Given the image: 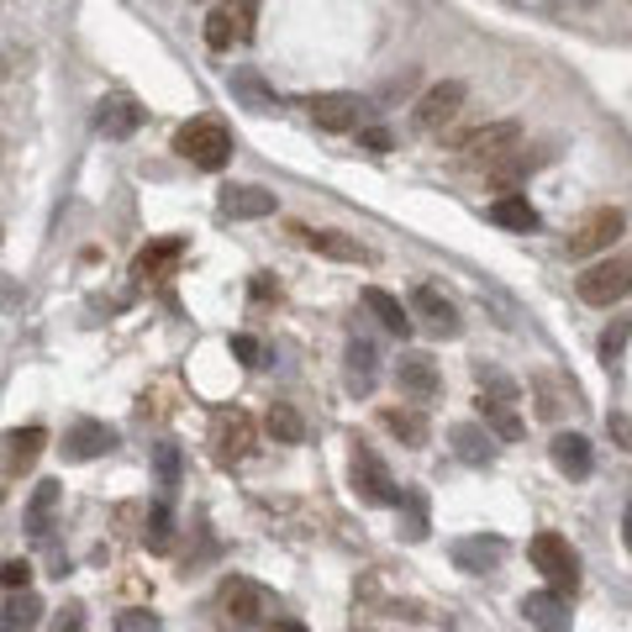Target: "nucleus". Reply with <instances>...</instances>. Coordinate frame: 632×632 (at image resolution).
<instances>
[{
	"label": "nucleus",
	"mask_w": 632,
	"mask_h": 632,
	"mask_svg": "<svg viewBox=\"0 0 632 632\" xmlns=\"http://www.w3.org/2000/svg\"><path fill=\"white\" fill-rule=\"evenodd\" d=\"M632 290V253H601L574 274V296L586 305H617Z\"/></svg>",
	"instance_id": "nucleus-1"
},
{
	"label": "nucleus",
	"mask_w": 632,
	"mask_h": 632,
	"mask_svg": "<svg viewBox=\"0 0 632 632\" xmlns=\"http://www.w3.org/2000/svg\"><path fill=\"white\" fill-rule=\"evenodd\" d=\"M175 153L211 175V169H221V164L232 158V132L221 127L217 116H196V122H185V127L175 132Z\"/></svg>",
	"instance_id": "nucleus-2"
},
{
	"label": "nucleus",
	"mask_w": 632,
	"mask_h": 632,
	"mask_svg": "<svg viewBox=\"0 0 632 632\" xmlns=\"http://www.w3.org/2000/svg\"><path fill=\"white\" fill-rule=\"evenodd\" d=\"M517 148H522V122H485V127H469L454 137V153H464L475 169H496Z\"/></svg>",
	"instance_id": "nucleus-3"
},
{
	"label": "nucleus",
	"mask_w": 632,
	"mask_h": 632,
	"mask_svg": "<svg viewBox=\"0 0 632 632\" xmlns=\"http://www.w3.org/2000/svg\"><path fill=\"white\" fill-rule=\"evenodd\" d=\"M628 232V217L617 211V206H595L574 232H569V259H601L611 253V242Z\"/></svg>",
	"instance_id": "nucleus-4"
},
{
	"label": "nucleus",
	"mask_w": 632,
	"mask_h": 632,
	"mask_svg": "<svg viewBox=\"0 0 632 632\" xmlns=\"http://www.w3.org/2000/svg\"><path fill=\"white\" fill-rule=\"evenodd\" d=\"M349 475H353L359 501H370V506H395V501H401V490H395V480H391V469L380 464V454H374L370 443H353Z\"/></svg>",
	"instance_id": "nucleus-5"
},
{
	"label": "nucleus",
	"mask_w": 632,
	"mask_h": 632,
	"mask_svg": "<svg viewBox=\"0 0 632 632\" xmlns=\"http://www.w3.org/2000/svg\"><path fill=\"white\" fill-rule=\"evenodd\" d=\"M527 553H532V564L548 574V586L553 590L580 586V553L569 548V538H559V532H538V538L527 543Z\"/></svg>",
	"instance_id": "nucleus-6"
},
{
	"label": "nucleus",
	"mask_w": 632,
	"mask_h": 632,
	"mask_svg": "<svg viewBox=\"0 0 632 632\" xmlns=\"http://www.w3.org/2000/svg\"><path fill=\"white\" fill-rule=\"evenodd\" d=\"M464 101H469V90L458 85V80H437V85H427L422 90V101H416V111H412L416 132H443L448 122H458Z\"/></svg>",
	"instance_id": "nucleus-7"
},
{
	"label": "nucleus",
	"mask_w": 632,
	"mask_h": 632,
	"mask_svg": "<svg viewBox=\"0 0 632 632\" xmlns=\"http://www.w3.org/2000/svg\"><path fill=\"white\" fill-rule=\"evenodd\" d=\"M217 607L232 617V622H259L263 611L274 607V595L259 586V580H248V574H227L217 586Z\"/></svg>",
	"instance_id": "nucleus-8"
},
{
	"label": "nucleus",
	"mask_w": 632,
	"mask_h": 632,
	"mask_svg": "<svg viewBox=\"0 0 632 632\" xmlns=\"http://www.w3.org/2000/svg\"><path fill=\"white\" fill-rule=\"evenodd\" d=\"M395 385H401V395H406V401L427 406V401H437V395H443V374H437V364L427 359V353H406V359L395 364Z\"/></svg>",
	"instance_id": "nucleus-9"
},
{
	"label": "nucleus",
	"mask_w": 632,
	"mask_h": 632,
	"mask_svg": "<svg viewBox=\"0 0 632 632\" xmlns=\"http://www.w3.org/2000/svg\"><path fill=\"white\" fill-rule=\"evenodd\" d=\"M412 311L422 317V328L437 332V338H458V328H464V322H458V305L448 301L437 284H416V290H412Z\"/></svg>",
	"instance_id": "nucleus-10"
},
{
	"label": "nucleus",
	"mask_w": 632,
	"mask_h": 632,
	"mask_svg": "<svg viewBox=\"0 0 632 632\" xmlns=\"http://www.w3.org/2000/svg\"><path fill=\"white\" fill-rule=\"evenodd\" d=\"M305 116H311L322 132H353L359 127V95H349V90L311 95V101H305Z\"/></svg>",
	"instance_id": "nucleus-11"
},
{
	"label": "nucleus",
	"mask_w": 632,
	"mask_h": 632,
	"mask_svg": "<svg viewBox=\"0 0 632 632\" xmlns=\"http://www.w3.org/2000/svg\"><path fill=\"white\" fill-rule=\"evenodd\" d=\"M301 242L311 253H322V259H338V263H370V248L353 238V232H338V227H296Z\"/></svg>",
	"instance_id": "nucleus-12"
},
{
	"label": "nucleus",
	"mask_w": 632,
	"mask_h": 632,
	"mask_svg": "<svg viewBox=\"0 0 632 632\" xmlns=\"http://www.w3.org/2000/svg\"><path fill=\"white\" fill-rule=\"evenodd\" d=\"M211 443H217L221 464H242L253 454V422H248V412H221L217 427H211Z\"/></svg>",
	"instance_id": "nucleus-13"
},
{
	"label": "nucleus",
	"mask_w": 632,
	"mask_h": 632,
	"mask_svg": "<svg viewBox=\"0 0 632 632\" xmlns=\"http://www.w3.org/2000/svg\"><path fill=\"white\" fill-rule=\"evenodd\" d=\"M475 385H480V416L517 412V401H522L517 380H511V374H501L496 364H475Z\"/></svg>",
	"instance_id": "nucleus-14"
},
{
	"label": "nucleus",
	"mask_w": 632,
	"mask_h": 632,
	"mask_svg": "<svg viewBox=\"0 0 632 632\" xmlns=\"http://www.w3.org/2000/svg\"><path fill=\"white\" fill-rule=\"evenodd\" d=\"M221 217H232V221H259V217H274V190H259V185H227L221 190Z\"/></svg>",
	"instance_id": "nucleus-15"
},
{
	"label": "nucleus",
	"mask_w": 632,
	"mask_h": 632,
	"mask_svg": "<svg viewBox=\"0 0 632 632\" xmlns=\"http://www.w3.org/2000/svg\"><path fill=\"white\" fill-rule=\"evenodd\" d=\"M548 454H553V469L569 475V480H590V469H595V454H590L586 433H553Z\"/></svg>",
	"instance_id": "nucleus-16"
},
{
	"label": "nucleus",
	"mask_w": 632,
	"mask_h": 632,
	"mask_svg": "<svg viewBox=\"0 0 632 632\" xmlns=\"http://www.w3.org/2000/svg\"><path fill=\"white\" fill-rule=\"evenodd\" d=\"M448 553H454V564L464 569V574H490V569H501L506 543H501V538H485V532H475V538H458Z\"/></svg>",
	"instance_id": "nucleus-17"
},
{
	"label": "nucleus",
	"mask_w": 632,
	"mask_h": 632,
	"mask_svg": "<svg viewBox=\"0 0 632 632\" xmlns=\"http://www.w3.org/2000/svg\"><path fill=\"white\" fill-rule=\"evenodd\" d=\"M522 617L538 632H569V601L559 590H532V595H522Z\"/></svg>",
	"instance_id": "nucleus-18"
},
{
	"label": "nucleus",
	"mask_w": 632,
	"mask_h": 632,
	"mask_svg": "<svg viewBox=\"0 0 632 632\" xmlns=\"http://www.w3.org/2000/svg\"><path fill=\"white\" fill-rule=\"evenodd\" d=\"M380 427H385L395 443H406V448H427V443H433V427H427V416L416 412V406H385V412H380Z\"/></svg>",
	"instance_id": "nucleus-19"
},
{
	"label": "nucleus",
	"mask_w": 632,
	"mask_h": 632,
	"mask_svg": "<svg viewBox=\"0 0 632 632\" xmlns=\"http://www.w3.org/2000/svg\"><path fill=\"white\" fill-rule=\"evenodd\" d=\"M490 221L506 227V232H538V227H543L538 206H532L527 196H517V190H506V196L490 200Z\"/></svg>",
	"instance_id": "nucleus-20"
},
{
	"label": "nucleus",
	"mask_w": 632,
	"mask_h": 632,
	"mask_svg": "<svg viewBox=\"0 0 632 632\" xmlns=\"http://www.w3.org/2000/svg\"><path fill=\"white\" fill-rule=\"evenodd\" d=\"M111 448H116V433H111L106 422H74V427H69V437H64V454L80 458V464H85V458L111 454Z\"/></svg>",
	"instance_id": "nucleus-21"
},
{
	"label": "nucleus",
	"mask_w": 632,
	"mask_h": 632,
	"mask_svg": "<svg viewBox=\"0 0 632 632\" xmlns=\"http://www.w3.org/2000/svg\"><path fill=\"white\" fill-rule=\"evenodd\" d=\"M543 164H553V143L538 148V153H511V158H501V164H496V190H501V196H506V190H517V185L532 179Z\"/></svg>",
	"instance_id": "nucleus-22"
},
{
	"label": "nucleus",
	"mask_w": 632,
	"mask_h": 632,
	"mask_svg": "<svg viewBox=\"0 0 632 632\" xmlns=\"http://www.w3.org/2000/svg\"><path fill=\"white\" fill-rule=\"evenodd\" d=\"M95 122H101V132H106V137H132V132H137V122H143V106H137L132 95H106V101H101V111H95Z\"/></svg>",
	"instance_id": "nucleus-23"
},
{
	"label": "nucleus",
	"mask_w": 632,
	"mask_h": 632,
	"mask_svg": "<svg viewBox=\"0 0 632 632\" xmlns=\"http://www.w3.org/2000/svg\"><path fill=\"white\" fill-rule=\"evenodd\" d=\"M43 443L48 433L32 422V427H17V433H6V464H11V475H27L38 458H43Z\"/></svg>",
	"instance_id": "nucleus-24"
},
{
	"label": "nucleus",
	"mask_w": 632,
	"mask_h": 632,
	"mask_svg": "<svg viewBox=\"0 0 632 632\" xmlns=\"http://www.w3.org/2000/svg\"><path fill=\"white\" fill-rule=\"evenodd\" d=\"M179 259H185V242H179V238L148 242V248L137 253V263H132V274H137V280H164V274H169Z\"/></svg>",
	"instance_id": "nucleus-25"
},
{
	"label": "nucleus",
	"mask_w": 632,
	"mask_h": 632,
	"mask_svg": "<svg viewBox=\"0 0 632 632\" xmlns=\"http://www.w3.org/2000/svg\"><path fill=\"white\" fill-rule=\"evenodd\" d=\"M364 305H370L374 317H380V328H385V332H395V338H406V332H412V311L395 301L391 290H380V284H364Z\"/></svg>",
	"instance_id": "nucleus-26"
},
{
	"label": "nucleus",
	"mask_w": 632,
	"mask_h": 632,
	"mask_svg": "<svg viewBox=\"0 0 632 632\" xmlns=\"http://www.w3.org/2000/svg\"><path fill=\"white\" fill-rule=\"evenodd\" d=\"M532 395H538V416H543V422H559L564 406L574 401V385L559 380V374H532Z\"/></svg>",
	"instance_id": "nucleus-27"
},
{
	"label": "nucleus",
	"mask_w": 632,
	"mask_h": 632,
	"mask_svg": "<svg viewBox=\"0 0 632 632\" xmlns=\"http://www.w3.org/2000/svg\"><path fill=\"white\" fill-rule=\"evenodd\" d=\"M38 622H43V601L32 595V586L11 590V601H6V611H0V628L6 632H32Z\"/></svg>",
	"instance_id": "nucleus-28"
},
{
	"label": "nucleus",
	"mask_w": 632,
	"mask_h": 632,
	"mask_svg": "<svg viewBox=\"0 0 632 632\" xmlns=\"http://www.w3.org/2000/svg\"><path fill=\"white\" fill-rule=\"evenodd\" d=\"M448 437H454V454L464 458V464H490V458H496V448H490V427H480V422H458Z\"/></svg>",
	"instance_id": "nucleus-29"
},
{
	"label": "nucleus",
	"mask_w": 632,
	"mask_h": 632,
	"mask_svg": "<svg viewBox=\"0 0 632 632\" xmlns=\"http://www.w3.org/2000/svg\"><path fill=\"white\" fill-rule=\"evenodd\" d=\"M263 427H269V437L284 443V448H301V443H305V422H301V412H296L290 401H274L269 416H263Z\"/></svg>",
	"instance_id": "nucleus-30"
},
{
	"label": "nucleus",
	"mask_w": 632,
	"mask_h": 632,
	"mask_svg": "<svg viewBox=\"0 0 632 632\" xmlns=\"http://www.w3.org/2000/svg\"><path fill=\"white\" fill-rule=\"evenodd\" d=\"M59 501H64V485H59V480L38 485V490H32V501H27V532H38V538H43L48 522H53V511H59Z\"/></svg>",
	"instance_id": "nucleus-31"
},
{
	"label": "nucleus",
	"mask_w": 632,
	"mask_h": 632,
	"mask_svg": "<svg viewBox=\"0 0 632 632\" xmlns=\"http://www.w3.org/2000/svg\"><path fill=\"white\" fill-rule=\"evenodd\" d=\"M232 95H238L248 111H274L280 106V95L259 80V69H232Z\"/></svg>",
	"instance_id": "nucleus-32"
},
{
	"label": "nucleus",
	"mask_w": 632,
	"mask_h": 632,
	"mask_svg": "<svg viewBox=\"0 0 632 632\" xmlns=\"http://www.w3.org/2000/svg\"><path fill=\"white\" fill-rule=\"evenodd\" d=\"M238 38H242L238 11H232V6H217V11L206 17V48H211V53H232Z\"/></svg>",
	"instance_id": "nucleus-33"
},
{
	"label": "nucleus",
	"mask_w": 632,
	"mask_h": 632,
	"mask_svg": "<svg viewBox=\"0 0 632 632\" xmlns=\"http://www.w3.org/2000/svg\"><path fill=\"white\" fill-rule=\"evenodd\" d=\"M401 511H406V538H412V543H422V538H427V501H422V496H416V490H401Z\"/></svg>",
	"instance_id": "nucleus-34"
},
{
	"label": "nucleus",
	"mask_w": 632,
	"mask_h": 632,
	"mask_svg": "<svg viewBox=\"0 0 632 632\" xmlns=\"http://www.w3.org/2000/svg\"><path fill=\"white\" fill-rule=\"evenodd\" d=\"M349 370H353V385H359V391H370V385H374V349H370V343H353V349H349Z\"/></svg>",
	"instance_id": "nucleus-35"
},
{
	"label": "nucleus",
	"mask_w": 632,
	"mask_h": 632,
	"mask_svg": "<svg viewBox=\"0 0 632 632\" xmlns=\"http://www.w3.org/2000/svg\"><path fill=\"white\" fill-rule=\"evenodd\" d=\"M143 538H148V548H169L175 527H169V506H164V501L148 511V527H143Z\"/></svg>",
	"instance_id": "nucleus-36"
},
{
	"label": "nucleus",
	"mask_w": 632,
	"mask_h": 632,
	"mask_svg": "<svg viewBox=\"0 0 632 632\" xmlns=\"http://www.w3.org/2000/svg\"><path fill=\"white\" fill-rule=\"evenodd\" d=\"M116 632H158V617L143 607H127V611H116Z\"/></svg>",
	"instance_id": "nucleus-37"
},
{
	"label": "nucleus",
	"mask_w": 632,
	"mask_h": 632,
	"mask_svg": "<svg viewBox=\"0 0 632 632\" xmlns=\"http://www.w3.org/2000/svg\"><path fill=\"white\" fill-rule=\"evenodd\" d=\"M485 422H490V433L501 437V443H522V433H527L517 412H496V416H485Z\"/></svg>",
	"instance_id": "nucleus-38"
},
{
	"label": "nucleus",
	"mask_w": 632,
	"mask_h": 632,
	"mask_svg": "<svg viewBox=\"0 0 632 632\" xmlns=\"http://www.w3.org/2000/svg\"><path fill=\"white\" fill-rule=\"evenodd\" d=\"M0 586H6V590H27V586H32V564H27V559H6V564H0Z\"/></svg>",
	"instance_id": "nucleus-39"
},
{
	"label": "nucleus",
	"mask_w": 632,
	"mask_h": 632,
	"mask_svg": "<svg viewBox=\"0 0 632 632\" xmlns=\"http://www.w3.org/2000/svg\"><path fill=\"white\" fill-rule=\"evenodd\" d=\"M158 475H164V485L179 480V448L175 443H158Z\"/></svg>",
	"instance_id": "nucleus-40"
},
{
	"label": "nucleus",
	"mask_w": 632,
	"mask_h": 632,
	"mask_svg": "<svg viewBox=\"0 0 632 632\" xmlns=\"http://www.w3.org/2000/svg\"><path fill=\"white\" fill-rule=\"evenodd\" d=\"M53 632H85V607H64V617L53 622Z\"/></svg>",
	"instance_id": "nucleus-41"
},
{
	"label": "nucleus",
	"mask_w": 632,
	"mask_h": 632,
	"mask_svg": "<svg viewBox=\"0 0 632 632\" xmlns=\"http://www.w3.org/2000/svg\"><path fill=\"white\" fill-rule=\"evenodd\" d=\"M232 353H238L242 364H263V359H259V343H253L248 332H238V338H232Z\"/></svg>",
	"instance_id": "nucleus-42"
},
{
	"label": "nucleus",
	"mask_w": 632,
	"mask_h": 632,
	"mask_svg": "<svg viewBox=\"0 0 632 632\" xmlns=\"http://www.w3.org/2000/svg\"><path fill=\"white\" fill-rule=\"evenodd\" d=\"M359 143H364L370 153H391V132H385V127H370V132H359Z\"/></svg>",
	"instance_id": "nucleus-43"
},
{
	"label": "nucleus",
	"mask_w": 632,
	"mask_h": 632,
	"mask_svg": "<svg viewBox=\"0 0 632 632\" xmlns=\"http://www.w3.org/2000/svg\"><path fill=\"white\" fill-rule=\"evenodd\" d=\"M622 338H628V332L617 328V332H607V338H601V353H607V364L611 359H617V353H622Z\"/></svg>",
	"instance_id": "nucleus-44"
},
{
	"label": "nucleus",
	"mask_w": 632,
	"mask_h": 632,
	"mask_svg": "<svg viewBox=\"0 0 632 632\" xmlns=\"http://www.w3.org/2000/svg\"><path fill=\"white\" fill-rule=\"evenodd\" d=\"M269 632H305V628H301V622H290V617H274V628H269Z\"/></svg>",
	"instance_id": "nucleus-45"
},
{
	"label": "nucleus",
	"mask_w": 632,
	"mask_h": 632,
	"mask_svg": "<svg viewBox=\"0 0 632 632\" xmlns=\"http://www.w3.org/2000/svg\"><path fill=\"white\" fill-rule=\"evenodd\" d=\"M628 543H632V506H628Z\"/></svg>",
	"instance_id": "nucleus-46"
}]
</instances>
